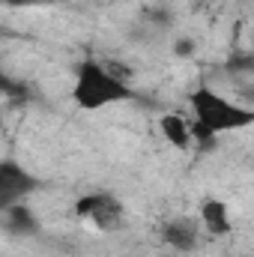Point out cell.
<instances>
[{
  "label": "cell",
  "mask_w": 254,
  "mask_h": 257,
  "mask_svg": "<svg viewBox=\"0 0 254 257\" xmlns=\"http://www.w3.org/2000/svg\"><path fill=\"white\" fill-rule=\"evenodd\" d=\"M138 99V93L129 87L126 75H117L99 60H81L75 66V84H72V102L81 111H102L108 105H120Z\"/></svg>",
  "instance_id": "7a4b0ae2"
},
{
  "label": "cell",
  "mask_w": 254,
  "mask_h": 257,
  "mask_svg": "<svg viewBox=\"0 0 254 257\" xmlns=\"http://www.w3.org/2000/svg\"><path fill=\"white\" fill-rule=\"evenodd\" d=\"M75 215L102 233H117L126 227V206L111 192H90L75 200Z\"/></svg>",
  "instance_id": "3957f363"
},
{
  "label": "cell",
  "mask_w": 254,
  "mask_h": 257,
  "mask_svg": "<svg viewBox=\"0 0 254 257\" xmlns=\"http://www.w3.org/2000/svg\"><path fill=\"white\" fill-rule=\"evenodd\" d=\"M159 128L165 135V141L174 147V150H191L194 147V138H191V123L183 117V114H165L159 120Z\"/></svg>",
  "instance_id": "ba28073f"
},
{
  "label": "cell",
  "mask_w": 254,
  "mask_h": 257,
  "mask_svg": "<svg viewBox=\"0 0 254 257\" xmlns=\"http://www.w3.org/2000/svg\"><path fill=\"white\" fill-rule=\"evenodd\" d=\"M0 227L15 236V239H27V236H36L39 233V218L36 212L21 200V203H12L6 209H0Z\"/></svg>",
  "instance_id": "8992f818"
},
{
  "label": "cell",
  "mask_w": 254,
  "mask_h": 257,
  "mask_svg": "<svg viewBox=\"0 0 254 257\" xmlns=\"http://www.w3.org/2000/svg\"><path fill=\"white\" fill-rule=\"evenodd\" d=\"M191 51H194V42L191 39H177V45H174V54L177 57H189Z\"/></svg>",
  "instance_id": "8fae6325"
},
{
  "label": "cell",
  "mask_w": 254,
  "mask_h": 257,
  "mask_svg": "<svg viewBox=\"0 0 254 257\" xmlns=\"http://www.w3.org/2000/svg\"><path fill=\"white\" fill-rule=\"evenodd\" d=\"M189 105H191V138L197 147H212L218 135L227 132H239V128L254 126V111L230 102L227 96H221L218 90L200 84L189 93Z\"/></svg>",
  "instance_id": "6da1fadb"
},
{
  "label": "cell",
  "mask_w": 254,
  "mask_h": 257,
  "mask_svg": "<svg viewBox=\"0 0 254 257\" xmlns=\"http://www.w3.org/2000/svg\"><path fill=\"white\" fill-rule=\"evenodd\" d=\"M200 221L194 215H174L162 224V239L174 251H191L200 242Z\"/></svg>",
  "instance_id": "5b68a950"
},
{
  "label": "cell",
  "mask_w": 254,
  "mask_h": 257,
  "mask_svg": "<svg viewBox=\"0 0 254 257\" xmlns=\"http://www.w3.org/2000/svg\"><path fill=\"white\" fill-rule=\"evenodd\" d=\"M0 36H12V33H9V30H6V27H0Z\"/></svg>",
  "instance_id": "7c38bea8"
},
{
  "label": "cell",
  "mask_w": 254,
  "mask_h": 257,
  "mask_svg": "<svg viewBox=\"0 0 254 257\" xmlns=\"http://www.w3.org/2000/svg\"><path fill=\"white\" fill-rule=\"evenodd\" d=\"M0 93H3V96H18V93H21V87H18L3 69H0Z\"/></svg>",
  "instance_id": "9c48e42d"
},
{
  "label": "cell",
  "mask_w": 254,
  "mask_h": 257,
  "mask_svg": "<svg viewBox=\"0 0 254 257\" xmlns=\"http://www.w3.org/2000/svg\"><path fill=\"white\" fill-rule=\"evenodd\" d=\"M197 221H200V227L206 230V233H212V236H227L230 233V209H227V203L224 200H218V197H203L200 200V215H197Z\"/></svg>",
  "instance_id": "52a82bcc"
},
{
  "label": "cell",
  "mask_w": 254,
  "mask_h": 257,
  "mask_svg": "<svg viewBox=\"0 0 254 257\" xmlns=\"http://www.w3.org/2000/svg\"><path fill=\"white\" fill-rule=\"evenodd\" d=\"M33 192H39V177L15 159H0V209L27 200Z\"/></svg>",
  "instance_id": "277c9868"
},
{
  "label": "cell",
  "mask_w": 254,
  "mask_h": 257,
  "mask_svg": "<svg viewBox=\"0 0 254 257\" xmlns=\"http://www.w3.org/2000/svg\"><path fill=\"white\" fill-rule=\"evenodd\" d=\"M6 6L12 9H27V6H48V3H57V0H3Z\"/></svg>",
  "instance_id": "30bf717a"
}]
</instances>
